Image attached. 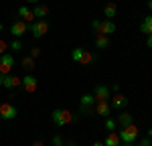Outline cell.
<instances>
[{
  "label": "cell",
  "instance_id": "cell-1",
  "mask_svg": "<svg viewBox=\"0 0 152 146\" xmlns=\"http://www.w3.org/2000/svg\"><path fill=\"white\" fill-rule=\"evenodd\" d=\"M91 28H94L95 35H114L116 33V24H114V20H110V18H105V20H91Z\"/></svg>",
  "mask_w": 152,
  "mask_h": 146
},
{
  "label": "cell",
  "instance_id": "cell-2",
  "mask_svg": "<svg viewBox=\"0 0 152 146\" xmlns=\"http://www.w3.org/2000/svg\"><path fill=\"white\" fill-rule=\"evenodd\" d=\"M51 118H53V122L57 124L59 128H63V126H67V124H71V122H75V118H77V116H73L69 110L57 108V110H53Z\"/></svg>",
  "mask_w": 152,
  "mask_h": 146
},
{
  "label": "cell",
  "instance_id": "cell-3",
  "mask_svg": "<svg viewBox=\"0 0 152 146\" xmlns=\"http://www.w3.org/2000/svg\"><path fill=\"white\" fill-rule=\"evenodd\" d=\"M94 53H89L87 49H81V47H75L71 51V61L73 63H77V65H89V63H94Z\"/></svg>",
  "mask_w": 152,
  "mask_h": 146
},
{
  "label": "cell",
  "instance_id": "cell-4",
  "mask_svg": "<svg viewBox=\"0 0 152 146\" xmlns=\"http://www.w3.org/2000/svg\"><path fill=\"white\" fill-rule=\"evenodd\" d=\"M49 26H51V24H49L45 18H37V20H33V23L28 24V31L33 33L35 39H43V36L49 33Z\"/></svg>",
  "mask_w": 152,
  "mask_h": 146
},
{
  "label": "cell",
  "instance_id": "cell-5",
  "mask_svg": "<svg viewBox=\"0 0 152 146\" xmlns=\"http://www.w3.org/2000/svg\"><path fill=\"white\" fill-rule=\"evenodd\" d=\"M118 136H120L122 144H134V140L138 138V128H136L134 124H130V126H126V128H122Z\"/></svg>",
  "mask_w": 152,
  "mask_h": 146
},
{
  "label": "cell",
  "instance_id": "cell-6",
  "mask_svg": "<svg viewBox=\"0 0 152 146\" xmlns=\"http://www.w3.org/2000/svg\"><path fill=\"white\" fill-rule=\"evenodd\" d=\"M12 67H14V57H12L10 53L0 55V73L8 75V73H12Z\"/></svg>",
  "mask_w": 152,
  "mask_h": 146
},
{
  "label": "cell",
  "instance_id": "cell-7",
  "mask_svg": "<svg viewBox=\"0 0 152 146\" xmlns=\"http://www.w3.org/2000/svg\"><path fill=\"white\" fill-rule=\"evenodd\" d=\"M94 97L95 101H107L110 97H112V91H110V87L107 85H95L94 87Z\"/></svg>",
  "mask_w": 152,
  "mask_h": 146
},
{
  "label": "cell",
  "instance_id": "cell-8",
  "mask_svg": "<svg viewBox=\"0 0 152 146\" xmlns=\"http://www.w3.org/2000/svg\"><path fill=\"white\" fill-rule=\"evenodd\" d=\"M95 106V97L94 93H83L81 99H79V108H81L83 114H91V108Z\"/></svg>",
  "mask_w": 152,
  "mask_h": 146
},
{
  "label": "cell",
  "instance_id": "cell-9",
  "mask_svg": "<svg viewBox=\"0 0 152 146\" xmlns=\"http://www.w3.org/2000/svg\"><path fill=\"white\" fill-rule=\"evenodd\" d=\"M16 114H18L16 106H12V104H0V118L2 120H14Z\"/></svg>",
  "mask_w": 152,
  "mask_h": 146
},
{
  "label": "cell",
  "instance_id": "cell-10",
  "mask_svg": "<svg viewBox=\"0 0 152 146\" xmlns=\"http://www.w3.org/2000/svg\"><path fill=\"white\" fill-rule=\"evenodd\" d=\"M26 31H28V23H24V20H20V18H18V20H14V23L10 24V35L16 36V39H20Z\"/></svg>",
  "mask_w": 152,
  "mask_h": 146
},
{
  "label": "cell",
  "instance_id": "cell-11",
  "mask_svg": "<svg viewBox=\"0 0 152 146\" xmlns=\"http://www.w3.org/2000/svg\"><path fill=\"white\" fill-rule=\"evenodd\" d=\"M16 14H18V18L20 20H24V23H33V20H37L35 18V14H33V8H28L26 4H23V6H18L16 8Z\"/></svg>",
  "mask_w": 152,
  "mask_h": 146
},
{
  "label": "cell",
  "instance_id": "cell-12",
  "mask_svg": "<svg viewBox=\"0 0 152 146\" xmlns=\"http://www.w3.org/2000/svg\"><path fill=\"white\" fill-rule=\"evenodd\" d=\"M110 106L114 110H124L128 106V97L124 96V93H114V96L110 97Z\"/></svg>",
  "mask_w": 152,
  "mask_h": 146
},
{
  "label": "cell",
  "instance_id": "cell-13",
  "mask_svg": "<svg viewBox=\"0 0 152 146\" xmlns=\"http://www.w3.org/2000/svg\"><path fill=\"white\" fill-rule=\"evenodd\" d=\"M37 85H39V81H37V77L35 75H24L23 77V89L26 91V93H35L37 91Z\"/></svg>",
  "mask_w": 152,
  "mask_h": 146
},
{
  "label": "cell",
  "instance_id": "cell-14",
  "mask_svg": "<svg viewBox=\"0 0 152 146\" xmlns=\"http://www.w3.org/2000/svg\"><path fill=\"white\" fill-rule=\"evenodd\" d=\"M2 85H4L6 89L20 87V85H23V79H20L18 75H12V73H8V75H4V81H2Z\"/></svg>",
  "mask_w": 152,
  "mask_h": 146
},
{
  "label": "cell",
  "instance_id": "cell-15",
  "mask_svg": "<svg viewBox=\"0 0 152 146\" xmlns=\"http://www.w3.org/2000/svg\"><path fill=\"white\" fill-rule=\"evenodd\" d=\"M95 114L97 116H102V118H107L110 116V112H112V106H110V99L107 101H95Z\"/></svg>",
  "mask_w": 152,
  "mask_h": 146
},
{
  "label": "cell",
  "instance_id": "cell-16",
  "mask_svg": "<svg viewBox=\"0 0 152 146\" xmlns=\"http://www.w3.org/2000/svg\"><path fill=\"white\" fill-rule=\"evenodd\" d=\"M116 120H118V126H122V128H126V126H130V124H134V118H132L130 112H122Z\"/></svg>",
  "mask_w": 152,
  "mask_h": 146
},
{
  "label": "cell",
  "instance_id": "cell-17",
  "mask_svg": "<svg viewBox=\"0 0 152 146\" xmlns=\"http://www.w3.org/2000/svg\"><path fill=\"white\" fill-rule=\"evenodd\" d=\"M140 33H142V35H146V36L152 35V14H148V16L140 23Z\"/></svg>",
  "mask_w": 152,
  "mask_h": 146
},
{
  "label": "cell",
  "instance_id": "cell-18",
  "mask_svg": "<svg viewBox=\"0 0 152 146\" xmlns=\"http://www.w3.org/2000/svg\"><path fill=\"white\" fill-rule=\"evenodd\" d=\"M120 144H122V140H120V136L116 132H110L104 138V146H120Z\"/></svg>",
  "mask_w": 152,
  "mask_h": 146
},
{
  "label": "cell",
  "instance_id": "cell-19",
  "mask_svg": "<svg viewBox=\"0 0 152 146\" xmlns=\"http://www.w3.org/2000/svg\"><path fill=\"white\" fill-rule=\"evenodd\" d=\"M33 14H35V18H47L49 16V6H45V4H37L35 8H33Z\"/></svg>",
  "mask_w": 152,
  "mask_h": 146
},
{
  "label": "cell",
  "instance_id": "cell-20",
  "mask_svg": "<svg viewBox=\"0 0 152 146\" xmlns=\"http://www.w3.org/2000/svg\"><path fill=\"white\" fill-rule=\"evenodd\" d=\"M95 47L97 49H107L110 47V36L107 35H95Z\"/></svg>",
  "mask_w": 152,
  "mask_h": 146
},
{
  "label": "cell",
  "instance_id": "cell-21",
  "mask_svg": "<svg viewBox=\"0 0 152 146\" xmlns=\"http://www.w3.org/2000/svg\"><path fill=\"white\" fill-rule=\"evenodd\" d=\"M116 12H118V6L114 4V2H110V4H105V8H104V14H105V18H110V20H114V16H116Z\"/></svg>",
  "mask_w": 152,
  "mask_h": 146
},
{
  "label": "cell",
  "instance_id": "cell-22",
  "mask_svg": "<svg viewBox=\"0 0 152 146\" xmlns=\"http://www.w3.org/2000/svg\"><path fill=\"white\" fill-rule=\"evenodd\" d=\"M23 69L31 73L33 69H35V59H33V57H24L23 59Z\"/></svg>",
  "mask_w": 152,
  "mask_h": 146
},
{
  "label": "cell",
  "instance_id": "cell-23",
  "mask_svg": "<svg viewBox=\"0 0 152 146\" xmlns=\"http://www.w3.org/2000/svg\"><path fill=\"white\" fill-rule=\"evenodd\" d=\"M104 126H105V130H107V132H116V128H118V120H114V118H105Z\"/></svg>",
  "mask_w": 152,
  "mask_h": 146
},
{
  "label": "cell",
  "instance_id": "cell-24",
  "mask_svg": "<svg viewBox=\"0 0 152 146\" xmlns=\"http://www.w3.org/2000/svg\"><path fill=\"white\" fill-rule=\"evenodd\" d=\"M61 144H65L63 136H61V134H55V136H53V146H61Z\"/></svg>",
  "mask_w": 152,
  "mask_h": 146
},
{
  "label": "cell",
  "instance_id": "cell-25",
  "mask_svg": "<svg viewBox=\"0 0 152 146\" xmlns=\"http://www.w3.org/2000/svg\"><path fill=\"white\" fill-rule=\"evenodd\" d=\"M10 49H12V51H20V49H23V43L16 39V41H12V43H10Z\"/></svg>",
  "mask_w": 152,
  "mask_h": 146
},
{
  "label": "cell",
  "instance_id": "cell-26",
  "mask_svg": "<svg viewBox=\"0 0 152 146\" xmlns=\"http://www.w3.org/2000/svg\"><path fill=\"white\" fill-rule=\"evenodd\" d=\"M6 49H8V43L0 39V55H4V53H6Z\"/></svg>",
  "mask_w": 152,
  "mask_h": 146
},
{
  "label": "cell",
  "instance_id": "cell-27",
  "mask_svg": "<svg viewBox=\"0 0 152 146\" xmlns=\"http://www.w3.org/2000/svg\"><path fill=\"white\" fill-rule=\"evenodd\" d=\"M140 146H152V138H142Z\"/></svg>",
  "mask_w": 152,
  "mask_h": 146
},
{
  "label": "cell",
  "instance_id": "cell-28",
  "mask_svg": "<svg viewBox=\"0 0 152 146\" xmlns=\"http://www.w3.org/2000/svg\"><path fill=\"white\" fill-rule=\"evenodd\" d=\"M39 55H41V49H39V47H35L33 51H31V57H33V59H35V57H39Z\"/></svg>",
  "mask_w": 152,
  "mask_h": 146
},
{
  "label": "cell",
  "instance_id": "cell-29",
  "mask_svg": "<svg viewBox=\"0 0 152 146\" xmlns=\"http://www.w3.org/2000/svg\"><path fill=\"white\" fill-rule=\"evenodd\" d=\"M146 47H148V49H152V35H148V36H146Z\"/></svg>",
  "mask_w": 152,
  "mask_h": 146
},
{
  "label": "cell",
  "instance_id": "cell-30",
  "mask_svg": "<svg viewBox=\"0 0 152 146\" xmlns=\"http://www.w3.org/2000/svg\"><path fill=\"white\" fill-rule=\"evenodd\" d=\"M33 146H45V142H43V140H35V142H33Z\"/></svg>",
  "mask_w": 152,
  "mask_h": 146
},
{
  "label": "cell",
  "instance_id": "cell-31",
  "mask_svg": "<svg viewBox=\"0 0 152 146\" xmlns=\"http://www.w3.org/2000/svg\"><path fill=\"white\" fill-rule=\"evenodd\" d=\"M146 8H148V10L152 12V0H148V4H146Z\"/></svg>",
  "mask_w": 152,
  "mask_h": 146
},
{
  "label": "cell",
  "instance_id": "cell-32",
  "mask_svg": "<svg viewBox=\"0 0 152 146\" xmlns=\"http://www.w3.org/2000/svg\"><path fill=\"white\" fill-rule=\"evenodd\" d=\"M28 4H39V0H26Z\"/></svg>",
  "mask_w": 152,
  "mask_h": 146
},
{
  "label": "cell",
  "instance_id": "cell-33",
  "mask_svg": "<svg viewBox=\"0 0 152 146\" xmlns=\"http://www.w3.org/2000/svg\"><path fill=\"white\" fill-rule=\"evenodd\" d=\"M91 146H104V142H94Z\"/></svg>",
  "mask_w": 152,
  "mask_h": 146
},
{
  "label": "cell",
  "instance_id": "cell-34",
  "mask_svg": "<svg viewBox=\"0 0 152 146\" xmlns=\"http://www.w3.org/2000/svg\"><path fill=\"white\" fill-rule=\"evenodd\" d=\"M2 81H4V73H0V85H2Z\"/></svg>",
  "mask_w": 152,
  "mask_h": 146
},
{
  "label": "cell",
  "instance_id": "cell-35",
  "mask_svg": "<svg viewBox=\"0 0 152 146\" xmlns=\"http://www.w3.org/2000/svg\"><path fill=\"white\" fill-rule=\"evenodd\" d=\"M65 146H77V144H75V142H67Z\"/></svg>",
  "mask_w": 152,
  "mask_h": 146
},
{
  "label": "cell",
  "instance_id": "cell-36",
  "mask_svg": "<svg viewBox=\"0 0 152 146\" xmlns=\"http://www.w3.org/2000/svg\"><path fill=\"white\" fill-rule=\"evenodd\" d=\"M148 138H152V128H150V130H148Z\"/></svg>",
  "mask_w": 152,
  "mask_h": 146
},
{
  "label": "cell",
  "instance_id": "cell-37",
  "mask_svg": "<svg viewBox=\"0 0 152 146\" xmlns=\"http://www.w3.org/2000/svg\"><path fill=\"white\" fill-rule=\"evenodd\" d=\"M2 31H4V24H2V23H0V33H2Z\"/></svg>",
  "mask_w": 152,
  "mask_h": 146
},
{
  "label": "cell",
  "instance_id": "cell-38",
  "mask_svg": "<svg viewBox=\"0 0 152 146\" xmlns=\"http://www.w3.org/2000/svg\"><path fill=\"white\" fill-rule=\"evenodd\" d=\"M120 146H132V144H120Z\"/></svg>",
  "mask_w": 152,
  "mask_h": 146
},
{
  "label": "cell",
  "instance_id": "cell-39",
  "mask_svg": "<svg viewBox=\"0 0 152 146\" xmlns=\"http://www.w3.org/2000/svg\"><path fill=\"white\" fill-rule=\"evenodd\" d=\"M132 146H140V144H132Z\"/></svg>",
  "mask_w": 152,
  "mask_h": 146
},
{
  "label": "cell",
  "instance_id": "cell-40",
  "mask_svg": "<svg viewBox=\"0 0 152 146\" xmlns=\"http://www.w3.org/2000/svg\"><path fill=\"white\" fill-rule=\"evenodd\" d=\"M61 146H65V144H61Z\"/></svg>",
  "mask_w": 152,
  "mask_h": 146
}]
</instances>
